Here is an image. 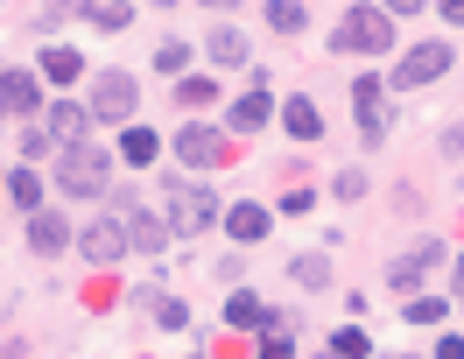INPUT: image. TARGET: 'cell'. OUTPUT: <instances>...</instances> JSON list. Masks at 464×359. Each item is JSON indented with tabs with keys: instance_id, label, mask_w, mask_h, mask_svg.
Returning <instances> with one entry per match:
<instances>
[{
	"instance_id": "obj_27",
	"label": "cell",
	"mask_w": 464,
	"mask_h": 359,
	"mask_svg": "<svg viewBox=\"0 0 464 359\" xmlns=\"http://www.w3.org/2000/svg\"><path fill=\"white\" fill-rule=\"evenodd\" d=\"M155 71H162V78L176 85V71H190V43H176V35H169V43L155 50Z\"/></svg>"
},
{
	"instance_id": "obj_9",
	"label": "cell",
	"mask_w": 464,
	"mask_h": 359,
	"mask_svg": "<svg viewBox=\"0 0 464 359\" xmlns=\"http://www.w3.org/2000/svg\"><path fill=\"white\" fill-rule=\"evenodd\" d=\"M78 254H85L92 268H113L120 254H127V226H120V218H99V226H85V233H78Z\"/></svg>"
},
{
	"instance_id": "obj_11",
	"label": "cell",
	"mask_w": 464,
	"mask_h": 359,
	"mask_svg": "<svg viewBox=\"0 0 464 359\" xmlns=\"http://www.w3.org/2000/svg\"><path fill=\"white\" fill-rule=\"evenodd\" d=\"M436 261H443V247H436V239H422L408 261H394V268H387V289H394V296H415V289H422V275H430Z\"/></svg>"
},
{
	"instance_id": "obj_25",
	"label": "cell",
	"mask_w": 464,
	"mask_h": 359,
	"mask_svg": "<svg viewBox=\"0 0 464 359\" xmlns=\"http://www.w3.org/2000/svg\"><path fill=\"white\" fill-rule=\"evenodd\" d=\"M211 99H218L211 78H176V106H190V113H198V106H211Z\"/></svg>"
},
{
	"instance_id": "obj_3",
	"label": "cell",
	"mask_w": 464,
	"mask_h": 359,
	"mask_svg": "<svg viewBox=\"0 0 464 359\" xmlns=\"http://www.w3.org/2000/svg\"><path fill=\"white\" fill-rule=\"evenodd\" d=\"M226 211H218V198L204 190V183H169V233L176 239H198L204 226H218Z\"/></svg>"
},
{
	"instance_id": "obj_38",
	"label": "cell",
	"mask_w": 464,
	"mask_h": 359,
	"mask_svg": "<svg viewBox=\"0 0 464 359\" xmlns=\"http://www.w3.org/2000/svg\"><path fill=\"white\" fill-rule=\"evenodd\" d=\"M204 7H239V0H204Z\"/></svg>"
},
{
	"instance_id": "obj_33",
	"label": "cell",
	"mask_w": 464,
	"mask_h": 359,
	"mask_svg": "<svg viewBox=\"0 0 464 359\" xmlns=\"http://www.w3.org/2000/svg\"><path fill=\"white\" fill-rule=\"evenodd\" d=\"M436 359H464V338H458V331H443V338H436Z\"/></svg>"
},
{
	"instance_id": "obj_4",
	"label": "cell",
	"mask_w": 464,
	"mask_h": 359,
	"mask_svg": "<svg viewBox=\"0 0 464 359\" xmlns=\"http://www.w3.org/2000/svg\"><path fill=\"white\" fill-rule=\"evenodd\" d=\"M134 106H141V85L127 71H99V85H92V127H127Z\"/></svg>"
},
{
	"instance_id": "obj_18",
	"label": "cell",
	"mask_w": 464,
	"mask_h": 359,
	"mask_svg": "<svg viewBox=\"0 0 464 359\" xmlns=\"http://www.w3.org/2000/svg\"><path fill=\"white\" fill-rule=\"evenodd\" d=\"M218 226H226V233L239 239V247H254V239H267V205H232L226 218H218Z\"/></svg>"
},
{
	"instance_id": "obj_17",
	"label": "cell",
	"mask_w": 464,
	"mask_h": 359,
	"mask_svg": "<svg viewBox=\"0 0 464 359\" xmlns=\"http://www.w3.org/2000/svg\"><path fill=\"white\" fill-rule=\"evenodd\" d=\"M275 120H282V127H289L295 141H317V134H324V120H317V106H310V99H303V92H295V99H282V106H275Z\"/></svg>"
},
{
	"instance_id": "obj_12",
	"label": "cell",
	"mask_w": 464,
	"mask_h": 359,
	"mask_svg": "<svg viewBox=\"0 0 464 359\" xmlns=\"http://www.w3.org/2000/svg\"><path fill=\"white\" fill-rule=\"evenodd\" d=\"M43 106V92H35V71H0V113L7 120H29Z\"/></svg>"
},
{
	"instance_id": "obj_10",
	"label": "cell",
	"mask_w": 464,
	"mask_h": 359,
	"mask_svg": "<svg viewBox=\"0 0 464 359\" xmlns=\"http://www.w3.org/2000/svg\"><path fill=\"white\" fill-rule=\"evenodd\" d=\"M29 247L35 254H43V261H57L63 247H78V233H71V226H63V211H29Z\"/></svg>"
},
{
	"instance_id": "obj_40",
	"label": "cell",
	"mask_w": 464,
	"mask_h": 359,
	"mask_svg": "<svg viewBox=\"0 0 464 359\" xmlns=\"http://www.w3.org/2000/svg\"><path fill=\"white\" fill-rule=\"evenodd\" d=\"M317 359H338V353H317Z\"/></svg>"
},
{
	"instance_id": "obj_41",
	"label": "cell",
	"mask_w": 464,
	"mask_h": 359,
	"mask_svg": "<svg viewBox=\"0 0 464 359\" xmlns=\"http://www.w3.org/2000/svg\"><path fill=\"white\" fill-rule=\"evenodd\" d=\"M0 190H7V177H0Z\"/></svg>"
},
{
	"instance_id": "obj_5",
	"label": "cell",
	"mask_w": 464,
	"mask_h": 359,
	"mask_svg": "<svg viewBox=\"0 0 464 359\" xmlns=\"http://www.w3.org/2000/svg\"><path fill=\"white\" fill-rule=\"evenodd\" d=\"M450 71V43H415L401 57V71H387V92H422Z\"/></svg>"
},
{
	"instance_id": "obj_15",
	"label": "cell",
	"mask_w": 464,
	"mask_h": 359,
	"mask_svg": "<svg viewBox=\"0 0 464 359\" xmlns=\"http://www.w3.org/2000/svg\"><path fill=\"white\" fill-rule=\"evenodd\" d=\"M43 190H50V177H43L35 162L7 170V205H22V211H43Z\"/></svg>"
},
{
	"instance_id": "obj_26",
	"label": "cell",
	"mask_w": 464,
	"mask_h": 359,
	"mask_svg": "<svg viewBox=\"0 0 464 359\" xmlns=\"http://www.w3.org/2000/svg\"><path fill=\"white\" fill-rule=\"evenodd\" d=\"M331 353H338V359H366V353H373V338H366V331H359V325H338V331H331Z\"/></svg>"
},
{
	"instance_id": "obj_2",
	"label": "cell",
	"mask_w": 464,
	"mask_h": 359,
	"mask_svg": "<svg viewBox=\"0 0 464 359\" xmlns=\"http://www.w3.org/2000/svg\"><path fill=\"white\" fill-rule=\"evenodd\" d=\"M331 50H338V57H387V50H394V15H387V7H345V15H338V29H331Z\"/></svg>"
},
{
	"instance_id": "obj_36",
	"label": "cell",
	"mask_w": 464,
	"mask_h": 359,
	"mask_svg": "<svg viewBox=\"0 0 464 359\" xmlns=\"http://www.w3.org/2000/svg\"><path fill=\"white\" fill-rule=\"evenodd\" d=\"M436 7H443V22H458V29H464V0H436Z\"/></svg>"
},
{
	"instance_id": "obj_34",
	"label": "cell",
	"mask_w": 464,
	"mask_h": 359,
	"mask_svg": "<svg viewBox=\"0 0 464 359\" xmlns=\"http://www.w3.org/2000/svg\"><path fill=\"white\" fill-rule=\"evenodd\" d=\"M443 155H450V162H464V120L450 127V134H443Z\"/></svg>"
},
{
	"instance_id": "obj_16",
	"label": "cell",
	"mask_w": 464,
	"mask_h": 359,
	"mask_svg": "<svg viewBox=\"0 0 464 359\" xmlns=\"http://www.w3.org/2000/svg\"><path fill=\"white\" fill-rule=\"evenodd\" d=\"M267 317H275V310H267L254 289H232V296H226V331H261Z\"/></svg>"
},
{
	"instance_id": "obj_29",
	"label": "cell",
	"mask_w": 464,
	"mask_h": 359,
	"mask_svg": "<svg viewBox=\"0 0 464 359\" xmlns=\"http://www.w3.org/2000/svg\"><path fill=\"white\" fill-rule=\"evenodd\" d=\"M85 22H92V29H127L134 15H127V7H113V0H92V7H85Z\"/></svg>"
},
{
	"instance_id": "obj_14",
	"label": "cell",
	"mask_w": 464,
	"mask_h": 359,
	"mask_svg": "<svg viewBox=\"0 0 464 359\" xmlns=\"http://www.w3.org/2000/svg\"><path fill=\"white\" fill-rule=\"evenodd\" d=\"M169 218H155V211H127V247H134V254H162V247H169Z\"/></svg>"
},
{
	"instance_id": "obj_23",
	"label": "cell",
	"mask_w": 464,
	"mask_h": 359,
	"mask_svg": "<svg viewBox=\"0 0 464 359\" xmlns=\"http://www.w3.org/2000/svg\"><path fill=\"white\" fill-rule=\"evenodd\" d=\"M267 29L275 35H303L310 29V7H303V0H275V7H267Z\"/></svg>"
},
{
	"instance_id": "obj_31",
	"label": "cell",
	"mask_w": 464,
	"mask_h": 359,
	"mask_svg": "<svg viewBox=\"0 0 464 359\" xmlns=\"http://www.w3.org/2000/svg\"><path fill=\"white\" fill-rule=\"evenodd\" d=\"M155 317H162L169 331H183V325H190V303H183V296H169V303H155Z\"/></svg>"
},
{
	"instance_id": "obj_7",
	"label": "cell",
	"mask_w": 464,
	"mask_h": 359,
	"mask_svg": "<svg viewBox=\"0 0 464 359\" xmlns=\"http://www.w3.org/2000/svg\"><path fill=\"white\" fill-rule=\"evenodd\" d=\"M232 155V141L218 127H176V162H190V170H218Z\"/></svg>"
},
{
	"instance_id": "obj_1",
	"label": "cell",
	"mask_w": 464,
	"mask_h": 359,
	"mask_svg": "<svg viewBox=\"0 0 464 359\" xmlns=\"http://www.w3.org/2000/svg\"><path fill=\"white\" fill-rule=\"evenodd\" d=\"M63 198H106L113 190V155L99 149V141H71L57 149V177H50Z\"/></svg>"
},
{
	"instance_id": "obj_37",
	"label": "cell",
	"mask_w": 464,
	"mask_h": 359,
	"mask_svg": "<svg viewBox=\"0 0 464 359\" xmlns=\"http://www.w3.org/2000/svg\"><path fill=\"white\" fill-rule=\"evenodd\" d=\"M0 359H22V345H0Z\"/></svg>"
},
{
	"instance_id": "obj_24",
	"label": "cell",
	"mask_w": 464,
	"mask_h": 359,
	"mask_svg": "<svg viewBox=\"0 0 464 359\" xmlns=\"http://www.w3.org/2000/svg\"><path fill=\"white\" fill-rule=\"evenodd\" d=\"M289 282H303V289H331V261H324V254H295Z\"/></svg>"
},
{
	"instance_id": "obj_32",
	"label": "cell",
	"mask_w": 464,
	"mask_h": 359,
	"mask_svg": "<svg viewBox=\"0 0 464 359\" xmlns=\"http://www.w3.org/2000/svg\"><path fill=\"white\" fill-rule=\"evenodd\" d=\"M50 149H57V141H50V127H29V134H22V155H29V162H43Z\"/></svg>"
},
{
	"instance_id": "obj_42",
	"label": "cell",
	"mask_w": 464,
	"mask_h": 359,
	"mask_svg": "<svg viewBox=\"0 0 464 359\" xmlns=\"http://www.w3.org/2000/svg\"><path fill=\"white\" fill-rule=\"evenodd\" d=\"M113 7H127V0H113Z\"/></svg>"
},
{
	"instance_id": "obj_19",
	"label": "cell",
	"mask_w": 464,
	"mask_h": 359,
	"mask_svg": "<svg viewBox=\"0 0 464 359\" xmlns=\"http://www.w3.org/2000/svg\"><path fill=\"white\" fill-rule=\"evenodd\" d=\"M35 71H43L50 85H78V78H85V57H78V50H63V43H50V50H43V63H35Z\"/></svg>"
},
{
	"instance_id": "obj_28",
	"label": "cell",
	"mask_w": 464,
	"mask_h": 359,
	"mask_svg": "<svg viewBox=\"0 0 464 359\" xmlns=\"http://www.w3.org/2000/svg\"><path fill=\"white\" fill-rule=\"evenodd\" d=\"M450 317V296H415L408 303V325H443Z\"/></svg>"
},
{
	"instance_id": "obj_6",
	"label": "cell",
	"mask_w": 464,
	"mask_h": 359,
	"mask_svg": "<svg viewBox=\"0 0 464 359\" xmlns=\"http://www.w3.org/2000/svg\"><path fill=\"white\" fill-rule=\"evenodd\" d=\"M352 106H359V141H366V149H380V141H387V127H394L387 85H380V78H359V85H352Z\"/></svg>"
},
{
	"instance_id": "obj_22",
	"label": "cell",
	"mask_w": 464,
	"mask_h": 359,
	"mask_svg": "<svg viewBox=\"0 0 464 359\" xmlns=\"http://www.w3.org/2000/svg\"><path fill=\"white\" fill-rule=\"evenodd\" d=\"M204 57H211V63H226V71H232V63H246V35H239V29H211Z\"/></svg>"
},
{
	"instance_id": "obj_8",
	"label": "cell",
	"mask_w": 464,
	"mask_h": 359,
	"mask_svg": "<svg viewBox=\"0 0 464 359\" xmlns=\"http://www.w3.org/2000/svg\"><path fill=\"white\" fill-rule=\"evenodd\" d=\"M267 120H275V92H267V78L254 71V92H239V99H232L226 127H232V134H261Z\"/></svg>"
},
{
	"instance_id": "obj_21",
	"label": "cell",
	"mask_w": 464,
	"mask_h": 359,
	"mask_svg": "<svg viewBox=\"0 0 464 359\" xmlns=\"http://www.w3.org/2000/svg\"><path fill=\"white\" fill-rule=\"evenodd\" d=\"M120 155H127V162H134V170H148V162H155V155H162V141H155V134H148V127H120Z\"/></svg>"
},
{
	"instance_id": "obj_39",
	"label": "cell",
	"mask_w": 464,
	"mask_h": 359,
	"mask_svg": "<svg viewBox=\"0 0 464 359\" xmlns=\"http://www.w3.org/2000/svg\"><path fill=\"white\" fill-rule=\"evenodd\" d=\"M458 282H464V254H458Z\"/></svg>"
},
{
	"instance_id": "obj_30",
	"label": "cell",
	"mask_w": 464,
	"mask_h": 359,
	"mask_svg": "<svg viewBox=\"0 0 464 359\" xmlns=\"http://www.w3.org/2000/svg\"><path fill=\"white\" fill-rule=\"evenodd\" d=\"M331 198H366V170H338V177H331Z\"/></svg>"
},
{
	"instance_id": "obj_35",
	"label": "cell",
	"mask_w": 464,
	"mask_h": 359,
	"mask_svg": "<svg viewBox=\"0 0 464 359\" xmlns=\"http://www.w3.org/2000/svg\"><path fill=\"white\" fill-rule=\"evenodd\" d=\"M380 7H387V15H422L430 0H380Z\"/></svg>"
},
{
	"instance_id": "obj_20",
	"label": "cell",
	"mask_w": 464,
	"mask_h": 359,
	"mask_svg": "<svg viewBox=\"0 0 464 359\" xmlns=\"http://www.w3.org/2000/svg\"><path fill=\"white\" fill-rule=\"evenodd\" d=\"M289 353H295V325L275 310V317L261 325V353H254V359H289Z\"/></svg>"
},
{
	"instance_id": "obj_13",
	"label": "cell",
	"mask_w": 464,
	"mask_h": 359,
	"mask_svg": "<svg viewBox=\"0 0 464 359\" xmlns=\"http://www.w3.org/2000/svg\"><path fill=\"white\" fill-rule=\"evenodd\" d=\"M43 127H50V141H57V149H71V141H85L92 106H71V99H57V106L43 113Z\"/></svg>"
}]
</instances>
